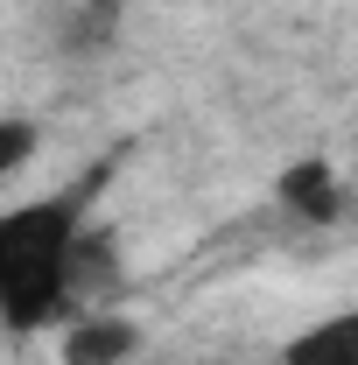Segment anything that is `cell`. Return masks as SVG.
<instances>
[{"mask_svg": "<svg viewBox=\"0 0 358 365\" xmlns=\"http://www.w3.org/2000/svg\"><path fill=\"white\" fill-rule=\"evenodd\" d=\"M98 190H106V162L85 169L71 190L36 197L0 218V330L29 337L43 323L71 317L63 309V260H71V239L85 232V211Z\"/></svg>", "mask_w": 358, "mask_h": 365, "instance_id": "obj_1", "label": "cell"}, {"mask_svg": "<svg viewBox=\"0 0 358 365\" xmlns=\"http://www.w3.org/2000/svg\"><path fill=\"white\" fill-rule=\"evenodd\" d=\"M120 253H113V239L106 232H78L71 239V260H63V309H106L113 295H120Z\"/></svg>", "mask_w": 358, "mask_h": 365, "instance_id": "obj_2", "label": "cell"}, {"mask_svg": "<svg viewBox=\"0 0 358 365\" xmlns=\"http://www.w3.org/2000/svg\"><path fill=\"white\" fill-rule=\"evenodd\" d=\"M274 197H281V211L295 225H337L344 218V182H337L330 162H288L281 182H274Z\"/></svg>", "mask_w": 358, "mask_h": 365, "instance_id": "obj_3", "label": "cell"}, {"mask_svg": "<svg viewBox=\"0 0 358 365\" xmlns=\"http://www.w3.org/2000/svg\"><path fill=\"white\" fill-rule=\"evenodd\" d=\"M140 351V323L120 309H85L63 337V365H127Z\"/></svg>", "mask_w": 358, "mask_h": 365, "instance_id": "obj_4", "label": "cell"}, {"mask_svg": "<svg viewBox=\"0 0 358 365\" xmlns=\"http://www.w3.org/2000/svg\"><path fill=\"white\" fill-rule=\"evenodd\" d=\"M281 365H358V309L310 323L302 337H288Z\"/></svg>", "mask_w": 358, "mask_h": 365, "instance_id": "obj_5", "label": "cell"}, {"mask_svg": "<svg viewBox=\"0 0 358 365\" xmlns=\"http://www.w3.org/2000/svg\"><path fill=\"white\" fill-rule=\"evenodd\" d=\"M36 120H21V113H0V182L14 176V169H21V162H29V155H36Z\"/></svg>", "mask_w": 358, "mask_h": 365, "instance_id": "obj_6", "label": "cell"}, {"mask_svg": "<svg viewBox=\"0 0 358 365\" xmlns=\"http://www.w3.org/2000/svg\"><path fill=\"white\" fill-rule=\"evenodd\" d=\"M113 14H120V0H91V7H85V21L71 29V43H78V49L106 43V36H113Z\"/></svg>", "mask_w": 358, "mask_h": 365, "instance_id": "obj_7", "label": "cell"}]
</instances>
